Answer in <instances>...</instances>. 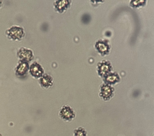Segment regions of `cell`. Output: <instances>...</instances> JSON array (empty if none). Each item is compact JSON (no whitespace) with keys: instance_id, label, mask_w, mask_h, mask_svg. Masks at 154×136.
I'll list each match as a JSON object with an SVG mask.
<instances>
[{"instance_id":"1","label":"cell","mask_w":154,"mask_h":136,"mask_svg":"<svg viewBox=\"0 0 154 136\" xmlns=\"http://www.w3.org/2000/svg\"><path fill=\"white\" fill-rule=\"evenodd\" d=\"M59 116L64 121L69 122L72 121L75 117V113L74 110L70 106L65 105L60 110Z\"/></svg>"},{"instance_id":"2","label":"cell","mask_w":154,"mask_h":136,"mask_svg":"<svg viewBox=\"0 0 154 136\" xmlns=\"http://www.w3.org/2000/svg\"><path fill=\"white\" fill-rule=\"evenodd\" d=\"M6 34L8 37L13 40L20 39L23 35L24 33L23 29L20 27L14 26L7 30Z\"/></svg>"},{"instance_id":"3","label":"cell","mask_w":154,"mask_h":136,"mask_svg":"<svg viewBox=\"0 0 154 136\" xmlns=\"http://www.w3.org/2000/svg\"><path fill=\"white\" fill-rule=\"evenodd\" d=\"M114 95V89L108 85H103L101 87L100 96L104 101H108Z\"/></svg>"},{"instance_id":"4","label":"cell","mask_w":154,"mask_h":136,"mask_svg":"<svg viewBox=\"0 0 154 136\" xmlns=\"http://www.w3.org/2000/svg\"><path fill=\"white\" fill-rule=\"evenodd\" d=\"M30 71L32 76L37 78L42 77L43 74L42 66L37 62H34L31 65Z\"/></svg>"},{"instance_id":"5","label":"cell","mask_w":154,"mask_h":136,"mask_svg":"<svg viewBox=\"0 0 154 136\" xmlns=\"http://www.w3.org/2000/svg\"><path fill=\"white\" fill-rule=\"evenodd\" d=\"M32 54L31 51L25 48H21L18 53V55L20 58L25 61H30L32 59Z\"/></svg>"},{"instance_id":"6","label":"cell","mask_w":154,"mask_h":136,"mask_svg":"<svg viewBox=\"0 0 154 136\" xmlns=\"http://www.w3.org/2000/svg\"><path fill=\"white\" fill-rule=\"evenodd\" d=\"M40 83L41 85L43 88H48L52 85L53 82V79L49 75H46L43 76L40 80Z\"/></svg>"},{"instance_id":"7","label":"cell","mask_w":154,"mask_h":136,"mask_svg":"<svg viewBox=\"0 0 154 136\" xmlns=\"http://www.w3.org/2000/svg\"><path fill=\"white\" fill-rule=\"evenodd\" d=\"M29 69L28 64L26 62H22L17 68V73L20 76L23 75L27 72Z\"/></svg>"},{"instance_id":"8","label":"cell","mask_w":154,"mask_h":136,"mask_svg":"<svg viewBox=\"0 0 154 136\" xmlns=\"http://www.w3.org/2000/svg\"><path fill=\"white\" fill-rule=\"evenodd\" d=\"M69 4V3L67 1H57L55 3V8L59 11L62 12L67 9Z\"/></svg>"},{"instance_id":"9","label":"cell","mask_w":154,"mask_h":136,"mask_svg":"<svg viewBox=\"0 0 154 136\" xmlns=\"http://www.w3.org/2000/svg\"><path fill=\"white\" fill-rule=\"evenodd\" d=\"M96 45L97 48L101 53L104 54L108 51V46L103 41L98 42Z\"/></svg>"},{"instance_id":"10","label":"cell","mask_w":154,"mask_h":136,"mask_svg":"<svg viewBox=\"0 0 154 136\" xmlns=\"http://www.w3.org/2000/svg\"><path fill=\"white\" fill-rule=\"evenodd\" d=\"M119 80V77L117 75L114 74H111L110 75L106 76V82L108 83H115L116 82H117Z\"/></svg>"},{"instance_id":"11","label":"cell","mask_w":154,"mask_h":136,"mask_svg":"<svg viewBox=\"0 0 154 136\" xmlns=\"http://www.w3.org/2000/svg\"><path fill=\"white\" fill-rule=\"evenodd\" d=\"M99 68L100 74H104L110 70V64L105 62L100 64Z\"/></svg>"},{"instance_id":"12","label":"cell","mask_w":154,"mask_h":136,"mask_svg":"<svg viewBox=\"0 0 154 136\" xmlns=\"http://www.w3.org/2000/svg\"><path fill=\"white\" fill-rule=\"evenodd\" d=\"M73 136H87V132L85 129L79 127L74 130Z\"/></svg>"},{"instance_id":"13","label":"cell","mask_w":154,"mask_h":136,"mask_svg":"<svg viewBox=\"0 0 154 136\" xmlns=\"http://www.w3.org/2000/svg\"><path fill=\"white\" fill-rule=\"evenodd\" d=\"M2 1H0V8L1 7V5H2Z\"/></svg>"},{"instance_id":"14","label":"cell","mask_w":154,"mask_h":136,"mask_svg":"<svg viewBox=\"0 0 154 136\" xmlns=\"http://www.w3.org/2000/svg\"><path fill=\"white\" fill-rule=\"evenodd\" d=\"M0 136H2V135H1V133H0Z\"/></svg>"}]
</instances>
